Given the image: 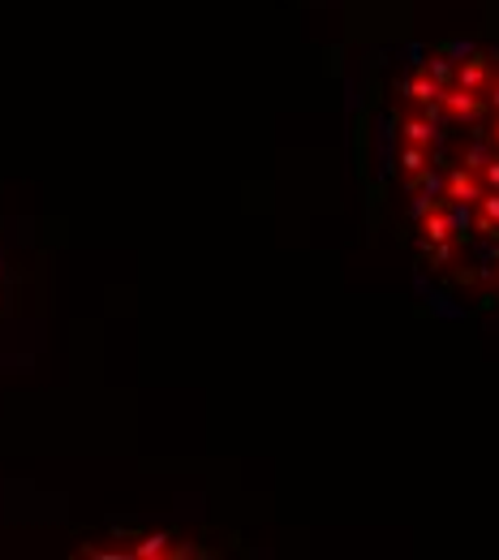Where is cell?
<instances>
[{"mask_svg":"<svg viewBox=\"0 0 499 560\" xmlns=\"http://www.w3.org/2000/svg\"><path fill=\"white\" fill-rule=\"evenodd\" d=\"M439 117L448 126H478L487 117V95L483 91H465V86H443L439 95Z\"/></svg>","mask_w":499,"mask_h":560,"instance_id":"obj_1","label":"cell"},{"mask_svg":"<svg viewBox=\"0 0 499 560\" xmlns=\"http://www.w3.org/2000/svg\"><path fill=\"white\" fill-rule=\"evenodd\" d=\"M439 190H443V203H461V208H474L483 195H487V186H483V177L474 173V168H448L443 173V182H439Z\"/></svg>","mask_w":499,"mask_h":560,"instance_id":"obj_2","label":"cell"},{"mask_svg":"<svg viewBox=\"0 0 499 560\" xmlns=\"http://www.w3.org/2000/svg\"><path fill=\"white\" fill-rule=\"evenodd\" d=\"M496 78V61L487 57V52H465L461 61H456V86H465V91H487V82Z\"/></svg>","mask_w":499,"mask_h":560,"instance_id":"obj_3","label":"cell"},{"mask_svg":"<svg viewBox=\"0 0 499 560\" xmlns=\"http://www.w3.org/2000/svg\"><path fill=\"white\" fill-rule=\"evenodd\" d=\"M401 130V142H418V147H435L439 142V121H430L427 113H409L392 121Z\"/></svg>","mask_w":499,"mask_h":560,"instance_id":"obj_4","label":"cell"},{"mask_svg":"<svg viewBox=\"0 0 499 560\" xmlns=\"http://www.w3.org/2000/svg\"><path fill=\"white\" fill-rule=\"evenodd\" d=\"M396 164H401V173L405 177H418V173H427L430 164V147H418V142H401V151H396Z\"/></svg>","mask_w":499,"mask_h":560,"instance_id":"obj_5","label":"cell"},{"mask_svg":"<svg viewBox=\"0 0 499 560\" xmlns=\"http://www.w3.org/2000/svg\"><path fill=\"white\" fill-rule=\"evenodd\" d=\"M405 95H409V100H414L418 108H427V104H439L443 86H439V82H435V78H430L427 70H418L414 78H409V82H405Z\"/></svg>","mask_w":499,"mask_h":560,"instance_id":"obj_6","label":"cell"},{"mask_svg":"<svg viewBox=\"0 0 499 560\" xmlns=\"http://www.w3.org/2000/svg\"><path fill=\"white\" fill-rule=\"evenodd\" d=\"M483 95H487V108H491V113H499V70H496V78L487 82V91H483Z\"/></svg>","mask_w":499,"mask_h":560,"instance_id":"obj_7","label":"cell"}]
</instances>
